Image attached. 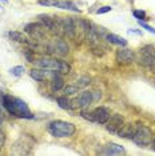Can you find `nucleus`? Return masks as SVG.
Returning a JSON list of instances; mask_svg holds the SVG:
<instances>
[{"mask_svg": "<svg viewBox=\"0 0 155 156\" xmlns=\"http://www.w3.org/2000/svg\"><path fill=\"white\" fill-rule=\"evenodd\" d=\"M2 103H3V107L11 113V115L16 116V118H23V119H32L34 118V115L31 113L28 105L26 104V101H23L22 99L13 98L11 95H3Z\"/></svg>", "mask_w": 155, "mask_h": 156, "instance_id": "1", "label": "nucleus"}, {"mask_svg": "<svg viewBox=\"0 0 155 156\" xmlns=\"http://www.w3.org/2000/svg\"><path fill=\"white\" fill-rule=\"evenodd\" d=\"M32 63L38 68H44L50 71H56L60 73H68L70 72V66L63 60H58L55 58H40V59H34Z\"/></svg>", "mask_w": 155, "mask_h": 156, "instance_id": "2", "label": "nucleus"}, {"mask_svg": "<svg viewBox=\"0 0 155 156\" xmlns=\"http://www.w3.org/2000/svg\"><path fill=\"white\" fill-rule=\"evenodd\" d=\"M48 131L55 137H70L75 133L76 129L72 123H67V122H63V120H56V122L50 123Z\"/></svg>", "mask_w": 155, "mask_h": 156, "instance_id": "3", "label": "nucleus"}, {"mask_svg": "<svg viewBox=\"0 0 155 156\" xmlns=\"http://www.w3.org/2000/svg\"><path fill=\"white\" fill-rule=\"evenodd\" d=\"M82 116L84 119L90 120V122H95L99 124H106L107 120L110 119V111L106 107H98L92 109V111H82Z\"/></svg>", "mask_w": 155, "mask_h": 156, "instance_id": "4", "label": "nucleus"}, {"mask_svg": "<svg viewBox=\"0 0 155 156\" xmlns=\"http://www.w3.org/2000/svg\"><path fill=\"white\" fill-rule=\"evenodd\" d=\"M34 144H35V141L32 137L24 135V136H22L20 139H17L15 141V144L12 145L11 154L12 155H28L32 151Z\"/></svg>", "mask_w": 155, "mask_h": 156, "instance_id": "5", "label": "nucleus"}, {"mask_svg": "<svg viewBox=\"0 0 155 156\" xmlns=\"http://www.w3.org/2000/svg\"><path fill=\"white\" fill-rule=\"evenodd\" d=\"M132 140L134 143L140 145V147H146V145L151 144V141H153V132H151L149 127L138 126L135 128V133L132 136Z\"/></svg>", "mask_w": 155, "mask_h": 156, "instance_id": "6", "label": "nucleus"}, {"mask_svg": "<svg viewBox=\"0 0 155 156\" xmlns=\"http://www.w3.org/2000/svg\"><path fill=\"white\" fill-rule=\"evenodd\" d=\"M136 60H138V63L140 66L143 67H150L153 66L154 60H155V48L154 45H144V47H142L139 49L138 55H136Z\"/></svg>", "mask_w": 155, "mask_h": 156, "instance_id": "7", "label": "nucleus"}, {"mask_svg": "<svg viewBox=\"0 0 155 156\" xmlns=\"http://www.w3.org/2000/svg\"><path fill=\"white\" fill-rule=\"evenodd\" d=\"M45 28L41 23H30L24 26V32H27L35 40H41L45 36Z\"/></svg>", "mask_w": 155, "mask_h": 156, "instance_id": "8", "label": "nucleus"}, {"mask_svg": "<svg viewBox=\"0 0 155 156\" xmlns=\"http://www.w3.org/2000/svg\"><path fill=\"white\" fill-rule=\"evenodd\" d=\"M94 101L92 98V92L90 91H84L79 95L78 98L71 100V109H78V108H86L88 107L91 103Z\"/></svg>", "mask_w": 155, "mask_h": 156, "instance_id": "9", "label": "nucleus"}, {"mask_svg": "<svg viewBox=\"0 0 155 156\" xmlns=\"http://www.w3.org/2000/svg\"><path fill=\"white\" fill-rule=\"evenodd\" d=\"M48 52H51V54L54 55H58V56H64L68 54V44L66 43L64 40H62V39H55V40H52L50 44H48Z\"/></svg>", "mask_w": 155, "mask_h": 156, "instance_id": "10", "label": "nucleus"}, {"mask_svg": "<svg viewBox=\"0 0 155 156\" xmlns=\"http://www.w3.org/2000/svg\"><path fill=\"white\" fill-rule=\"evenodd\" d=\"M63 35L70 39H75V22L74 17H62Z\"/></svg>", "mask_w": 155, "mask_h": 156, "instance_id": "11", "label": "nucleus"}, {"mask_svg": "<svg viewBox=\"0 0 155 156\" xmlns=\"http://www.w3.org/2000/svg\"><path fill=\"white\" fill-rule=\"evenodd\" d=\"M123 124H124L123 118L121 115H118V113H115V115L110 116V119L107 120V129L112 133H118L119 129L123 127Z\"/></svg>", "mask_w": 155, "mask_h": 156, "instance_id": "12", "label": "nucleus"}, {"mask_svg": "<svg viewBox=\"0 0 155 156\" xmlns=\"http://www.w3.org/2000/svg\"><path fill=\"white\" fill-rule=\"evenodd\" d=\"M134 59H135V55H134L131 49L124 48V49H119L116 52V62L119 64H131Z\"/></svg>", "mask_w": 155, "mask_h": 156, "instance_id": "13", "label": "nucleus"}, {"mask_svg": "<svg viewBox=\"0 0 155 156\" xmlns=\"http://www.w3.org/2000/svg\"><path fill=\"white\" fill-rule=\"evenodd\" d=\"M102 155H114V156H119V155H124L126 151L122 145L115 144V143H108L106 144L100 151Z\"/></svg>", "mask_w": 155, "mask_h": 156, "instance_id": "14", "label": "nucleus"}, {"mask_svg": "<svg viewBox=\"0 0 155 156\" xmlns=\"http://www.w3.org/2000/svg\"><path fill=\"white\" fill-rule=\"evenodd\" d=\"M54 72L50 71V69H44V68H35V69H32L30 72V75H31L32 79H35L36 81H44L47 79H51L52 75H54Z\"/></svg>", "mask_w": 155, "mask_h": 156, "instance_id": "15", "label": "nucleus"}, {"mask_svg": "<svg viewBox=\"0 0 155 156\" xmlns=\"http://www.w3.org/2000/svg\"><path fill=\"white\" fill-rule=\"evenodd\" d=\"M63 87H64V80H63L60 72H56L55 71L54 75L51 77V90H52V92H58V91H60Z\"/></svg>", "mask_w": 155, "mask_h": 156, "instance_id": "16", "label": "nucleus"}, {"mask_svg": "<svg viewBox=\"0 0 155 156\" xmlns=\"http://www.w3.org/2000/svg\"><path fill=\"white\" fill-rule=\"evenodd\" d=\"M135 128L136 127L134 124H123V127L119 129L118 135L121 137H126V139H132L134 133H135Z\"/></svg>", "mask_w": 155, "mask_h": 156, "instance_id": "17", "label": "nucleus"}, {"mask_svg": "<svg viewBox=\"0 0 155 156\" xmlns=\"http://www.w3.org/2000/svg\"><path fill=\"white\" fill-rule=\"evenodd\" d=\"M106 39H107V41H110V43L116 44V45H121V47H126V45H127V40H126V39H123V37H121V36H118V35L107 34V35H106Z\"/></svg>", "mask_w": 155, "mask_h": 156, "instance_id": "18", "label": "nucleus"}, {"mask_svg": "<svg viewBox=\"0 0 155 156\" xmlns=\"http://www.w3.org/2000/svg\"><path fill=\"white\" fill-rule=\"evenodd\" d=\"M58 8H62V9H68V11H74V12H80V9L74 4L72 2H67V0H63V2H58L56 5Z\"/></svg>", "mask_w": 155, "mask_h": 156, "instance_id": "19", "label": "nucleus"}, {"mask_svg": "<svg viewBox=\"0 0 155 156\" xmlns=\"http://www.w3.org/2000/svg\"><path fill=\"white\" fill-rule=\"evenodd\" d=\"M9 37L15 41H19V43H24L28 45L31 44V41L28 40V39L24 36V34H22V32H9Z\"/></svg>", "mask_w": 155, "mask_h": 156, "instance_id": "20", "label": "nucleus"}, {"mask_svg": "<svg viewBox=\"0 0 155 156\" xmlns=\"http://www.w3.org/2000/svg\"><path fill=\"white\" fill-rule=\"evenodd\" d=\"M56 101H58L59 107L63 108V109H71V100L70 99H67V96H60L56 99Z\"/></svg>", "mask_w": 155, "mask_h": 156, "instance_id": "21", "label": "nucleus"}, {"mask_svg": "<svg viewBox=\"0 0 155 156\" xmlns=\"http://www.w3.org/2000/svg\"><path fill=\"white\" fill-rule=\"evenodd\" d=\"M24 67L23 66H16V67H13V68L9 69V73L13 76H20V75H23L24 73Z\"/></svg>", "mask_w": 155, "mask_h": 156, "instance_id": "22", "label": "nucleus"}, {"mask_svg": "<svg viewBox=\"0 0 155 156\" xmlns=\"http://www.w3.org/2000/svg\"><path fill=\"white\" fill-rule=\"evenodd\" d=\"M79 90H80V88L76 87V86H67V87H64V94H66V96H68V95L76 94Z\"/></svg>", "mask_w": 155, "mask_h": 156, "instance_id": "23", "label": "nucleus"}, {"mask_svg": "<svg viewBox=\"0 0 155 156\" xmlns=\"http://www.w3.org/2000/svg\"><path fill=\"white\" fill-rule=\"evenodd\" d=\"M87 84H90V77L88 76H83V77H80V79L76 81L75 86L79 87V88H82V87H86Z\"/></svg>", "mask_w": 155, "mask_h": 156, "instance_id": "24", "label": "nucleus"}, {"mask_svg": "<svg viewBox=\"0 0 155 156\" xmlns=\"http://www.w3.org/2000/svg\"><path fill=\"white\" fill-rule=\"evenodd\" d=\"M56 3H58V0H39V4H41V5H52V7H55Z\"/></svg>", "mask_w": 155, "mask_h": 156, "instance_id": "25", "label": "nucleus"}, {"mask_svg": "<svg viewBox=\"0 0 155 156\" xmlns=\"http://www.w3.org/2000/svg\"><path fill=\"white\" fill-rule=\"evenodd\" d=\"M139 24H140V27H142V28H144V30H147L149 32H151V34L155 35V28H153L151 26H149V24H146V23H142L140 20H139Z\"/></svg>", "mask_w": 155, "mask_h": 156, "instance_id": "26", "label": "nucleus"}, {"mask_svg": "<svg viewBox=\"0 0 155 156\" xmlns=\"http://www.w3.org/2000/svg\"><path fill=\"white\" fill-rule=\"evenodd\" d=\"M111 9H112V8H111L110 5H103V7H100V8L98 9V11H96V13H98V15H100V13H106V12H110Z\"/></svg>", "mask_w": 155, "mask_h": 156, "instance_id": "27", "label": "nucleus"}, {"mask_svg": "<svg viewBox=\"0 0 155 156\" xmlns=\"http://www.w3.org/2000/svg\"><path fill=\"white\" fill-rule=\"evenodd\" d=\"M132 13H134V16H135L136 19H144V17H146V12L144 11H136L135 9Z\"/></svg>", "mask_w": 155, "mask_h": 156, "instance_id": "28", "label": "nucleus"}, {"mask_svg": "<svg viewBox=\"0 0 155 156\" xmlns=\"http://www.w3.org/2000/svg\"><path fill=\"white\" fill-rule=\"evenodd\" d=\"M4 141H5V135L3 131H0V148L4 145Z\"/></svg>", "mask_w": 155, "mask_h": 156, "instance_id": "29", "label": "nucleus"}, {"mask_svg": "<svg viewBox=\"0 0 155 156\" xmlns=\"http://www.w3.org/2000/svg\"><path fill=\"white\" fill-rule=\"evenodd\" d=\"M128 34H136V35H142V31H138V30H135V28H131V30H128Z\"/></svg>", "mask_w": 155, "mask_h": 156, "instance_id": "30", "label": "nucleus"}, {"mask_svg": "<svg viewBox=\"0 0 155 156\" xmlns=\"http://www.w3.org/2000/svg\"><path fill=\"white\" fill-rule=\"evenodd\" d=\"M151 68H153L155 71V60H154V63H153V66H151Z\"/></svg>", "mask_w": 155, "mask_h": 156, "instance_id": "31", "label": "nucleus"}, {"mask_svg": "<svg viewBox=\"0 0 155 156\" xmlns=\"http://www.w3.org/2000/svg\"><path fill=\"white\" fill-rule=\"evenodd\" d=\"M153 145H154V147H153V148H154V150H155V139H154V144H153Z\"/></svg>", "mask_w": 155, "mask_h": 156, "instance_id": "32", "label": "nucleus"}, {"mask_svg": "<svg viewBox=\"0 0 155 156\" xmlns=\"http://www.w3.org/2000/svg\"><path fill=\"white\" fill-rule=\"evenodd\" d=\"M0 124H2V119H0Z\"/></svg>", "mask_w": 155, "mask_h": 156, "instance_id": "33", "label": "nucleus"}]
</instances>
